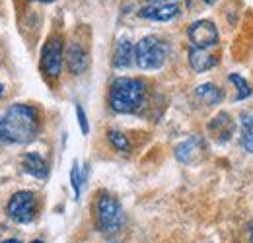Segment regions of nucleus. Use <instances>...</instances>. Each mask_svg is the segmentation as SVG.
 <instances>
[{"mask_svg": "<svg viewBox=\"0 0 253 243\" xmlns=\"http://www.w3.org/2000/svg\"><path fill=\"white\" fill-rule=\"evenodd\" d=\"M2 93H4V86L0 84V97H2Z\"/></svg>", "mask_w": 253, "mask_h": 243, "instance_id": "26", "label": "nucleus"}, {"mask_svg": "<svg viewBox=\"0 0 253 243\" xmlns=\"http://www.w3.org/2000/svg\"><path fill=\"white\" fill-rule=\"evenodd\" d=\"M216 4V0H185V6L189 10H197V8H205V6H212Z\"/></svg>", "mask_w": 253, "mask_h": 243, "instance_id": "21", "label": "nucleus"}, {"mask_svg": "<svg viewBox=\"0 0 253 243\" xmlns=\"http://www.w3.org/2000/svg\"><path fill=\"white\" fill-rule=\"evenodd\" d=\"M150 4H156V2H177V0H148Z\"/></svg>", "mask_w": 253, "mask_h": 243, "instance_id": "22", "label": "nucleus"}, {"mask_svg": "<svg viewBox=\"0 0 253 243\" xmlns=\"http://www.w3.org/2000/svg\"><path fill=\"white\" fill-rule=\"evenodd\" d=\"M234 130H236V122L234 119L228 115V113H218L216 117H212L211 122H209V132L212 134V138L216 140V142H228L230 138H232V134H234Z\"/></svg>", "mask_w": 253, "mask_h": 243, "instance_id": "9", "label": "nucleus"}, {"mask_svg": "<svg viewBox=\"0 0 253 243\" xmlns=\"http://www.w3.org/2000/svg\"><path fill=\"white\" fill-rule=\"evenodd\" d=\"M64 61V49H63V39L59 35L49 37L47 43L41 49V72L47 78L57 80L61 76Z\"/></svg>", "mask_w": 253, "mask_h": 243, "instance_id": "6", "label": "nucleus"}, {"mask_svg": "<svg viewBox=\"0 0 253 243\" xmlns=\"http://www.w3.org/2000/svg\"><path fill=\"white\" fill-rule=\"evenodd\" d=\"M95 220H97V228L101 232H117L123 228L125 224V210L121 206V202L109 195V193H99L97 201H95Z\"/></svg>", "mask_w": 253, "mask_h": 243, "instance_id": "4", "label": "nucleus"}, {"mask_svg": "<svg viewBox=\"0 0 253 243\" xmlns=\"http://www.w3.org/2000/svg\"><path fill=\"white\" fill-rule=\"evenodd\" d=\"M205 150V142L201 136H189L187 140H183L177 148H175V158L181 162V163H193L201 152Z\"/></svg>", "mask_w": 253, "mask_h": 243, "instance_id": "11", "label": "nucleus"}, {"mask_svg": "<svg viewBox=\"0 0 253 243\" xmlns=\"http://www.w3.org/2000/svg\"><path fill=\"white\" fill-rule=\"evenodd\" d=\"M189 64L195 72H207L218 64V57L211 53V49L189 47Z\"/></svg>", "mask_w": 253, "mask_h": 243, "instance_id": "12", "label": "nucleus"}, {"mask_svg": "<svg viewBox=\"0 0 253 243\" xmlns=\"http://www.w3.org/2000/svg\"><path fill=\"white\" fill-rule=\"evenodd\" d=\"M179 14V4L177 2H156V4H146L138 10V16L144 20L152 22H169Z\"/></svg>", "mask_w": 253, "mask_h": 243, "instance_id": "8", "label": "nucleus"}, {"mask_svg": "<svg viewBox=\"0 0 253 243\" xmlns=\"http://www.w3.org/2000/svg\"><path fill=\"white\" fill-rule=\"evenodd\" d=\"M195 95L205 103V105H218L224 97V93L218 86L214 84H201L197 90H195Z\"/></svg>", "mask_w": 253, "mask_h": 243, "instance_id": "15", "label": "nucleus"}, {"mask_svg": "<svg viewBox=\"0 0 253 243\" xmlns=\"http://www.w3.org/2000/svg\"><path fill=\"white\" fill-rule=\"evenodd\" d=\"M169 55V47L156 35L142 37L134 45V62L140 70H158L162 68Z\"/></svg>", "mask_w": 253, "mask_h": 243, "instance_id": "3", "label": "nucleus"}, {"mask_svg": "<svg viewBox=\"0 0 253 243\" xmlns=\"http://www.w3.org/2000/svg\"><path fill=\"white\" fill-rule=\"evenodd\" d=\"M22 165H24V171L30 173L35 179H47L49 177V165L41 154L28 152L22 158Z\"/></svg>", "mask_w": 253, "mask_h": 243, "instance_id": "13", "label": "nucleus"}, {"mask_svg": "<svg viewBox=\"0 0 253 243\" xmlns=\"http://www.w3.org/2000/svg\"><path fill=\"white\" fill-rule=\"evenodd\" d=\"M0 128L4 144H28L39 132V113L28 103H14L0 115Z\"/></svg>", "mask_w": 253, "mask_h": 243, "instance_id": "1", "label": "nucleus"}, {"mask_svg": "<svg viewBox=\"0 0 253 243\" xmlns=\"http://www.w3.org/2000/svg\"><path fill=\"white\" fill-rule=\"evenodd\" d=\"M240 144L246 152L253 154V113L242 115V130H240Z\"/></svg>", "mask_w": 253, "mask_h": 243, "instance_id": "16", "label": "nucleus"}, {"mask_svg": "<svg viewBox=\"0 0 253 243\" xmlns=\"http://www.w3.org/2000/svg\"><path fill=\"white\" fill-rule=\"evenodd\" d=\"M107 138H109V142H111V146L117 150V152H130V142H128V138H126L125 134L121 132V130H115V128H111L109 132H107Z\"/></svg>", "mask_w": 253, "mask_h": 243, "instance_id": "18", "label": "nucleus"}, {"mask_svg": "<svg viewBox=\"0 0 253 243\" xmlns=\"http://www.w3.org/2000/svg\"><path fill=\"white\" fill-rule=\"evenodd\" d=\"M6 214L16 224H30L37 214V199L32 191H18L6 204Z\"/></svg>", "mask_w": 253, "mask_h": 243, "instance_id": "5", "label": "nucleus"}, {"mask_svg": "<svg viewBox=\"0 0 253 243\" xmlns=\"http://www.w3.org/2000/svg\"><path fill=\"white\" fill-rule=\"evenodd\" d=\"M84 179H86V173L82 175L78 162H74V163H72V169H70V185H72V191H74V199H76V201L80 199V191H82V181H84Z\"/></svg>", "mask_w": 253, "mask_h": 243, "instance_id": "19", "label": "nucleus"}, {"mask_svg": "<svg viewBox=\"0 0 253 243\" xmlns=\"http://www.w3.org/2000/svg\"><path fill=\"white\" fill-rule=\"evenodd\" d=\"M132 59H134L132 43L126 37H121L115 45V51H113V66L115 68H128L132 64Z\"/></svg>", "mask_w": 253, "mask_h": 243, "instance_id": "14", "label": "nucleus"}, {"mask_svg": "<svg viewBox=\"0 0 253 243\" xmlns=\"http://www.w3.org/2000/svg\"><path fill=\"white\" fill-rule=\"evenodd\" d=\"M228 80L236 86V90H238V93H236V99L238 101H242V99H248L250 95L253 93L252 86L248 84V80L244 78V76H240V74H236V72H232L230 76H228Z\"/></svg>", "mask_w": 253, "mask_h": 243, "instance_id": "17", "label": "nucleus"}, {"mask_svg": "<svg viewBox=\"0 0 253 243\" xmlns=\"http://www.w3.org/2000/svg\"><path fill=\"white\" fill-rule=\"evenodd\" d=\"M191 47L197 49H214L218 45V28L211 20H197L187 30Z\"/></svg>", "mask_w": 253, "mask_h": 243, "instance_id": "7", "label": "nucleus"}, {"mask_svg": "<svg viewBox=\"0 0 253 243\" xmlns=\"http://www.w3.org/2000/svg\"><path fill=\"white\" fill-rule=\"evenodd\" d=\"M35 2H43V4H49V2H55V0H35Z\"/></svg>", "mask_w": 253, "mask_h": 243, "instance_id": "24", "label": "nucleus"}, {"mask_svg": "<svg viewBox=\"0 0 253 243\" xmlns=\"http://www.w3.org/2000/svg\"><path fill=\"white\" fill-rule=\"evenodd\" d=\"M250 240H252V243H253V220H252V224H250Z\"/></svg>", "mask_w": 253, "mask_h": 243, "instance_id": "23", "label": "nucleus"}, {"mask_svg": "<svg viewBox=\"0 0 253 243\" xmlns=\"http://www.w3.org/2000/svg\"><path fill=\"white\" fill-rule=\"evenodd\" d=\"M32 243H43V242H41V240H33Z\"/></svg>", "mask_w": 253, "mask_h": 243, "instance_id": "28", "label": "nucleus"}, {"mask_svg": "<svg viewBox=\"0 0 253 243\" xmlns=\"http://www.w3.org/2000/svg\"><path fill=\"white\" fill-rule=\"evenodd\" d=\"M76 117H78V124H80L82 134H88L90 132V124H88V117H86L82 105H76Z\"/></svg>", "mask_w": 253, "mask_h": 243, "instance_id": "20", "label": "nucleus"}, {"mask_svg": "<svg viewBox=\"0 0 253 243\" xmlns=\"http://www.w3.org/2000/svg\"><path fill=\"white\" fill-rule=\"evenodd\" d=\"M66 62H68V70L74 74V76H80L86 68H88V53L84 51V47L78 43V41H72L68 45V51H66Z\"/></svg>", "mask_w": 253, "mask_h": 243, "instance_id": "10", "label": "nucleus"}, {"mask_svg": "<svg viewBox=\"0 0 253 243\" xmlns=\"http://www.w3.org/2000/svg\"><path fill=\"white\" fill-rule=\"evenodd\" d=\"M146 97V84L138 78H117L109 88V107L115 113H136Z\"/></svg>", "mask_w": 253, "mask_h": 243, "instance_id": "2", "label": "nucleus"}, {"mask_svg": "<svg viewBox=\"0 0 253 243\" xmlns=\"http://www.w3.org/2000/svg\"><path fill=\"white\" fill-rule=\"evenodd\" d=\"M2 243H20L18 240H6V242H2Z\"/></svg>", "mask_w": 253, "mask_h": 243, "instance_id": "25", "label": "nucleus"}, {"mask_svg": "<svg viewBox=\"0 0 253 243\" xmlns=\"http://www.w3.org/2000/svg\"><path fill=\"white\" fill-rule=\"evenodd\" d=\"M0 144H4V142H2V128H0Z\"/></svg>", "mask_w": 253, "mask_h": 243, "instance_id": "27", "label": "nucleus"}]
</instances>
